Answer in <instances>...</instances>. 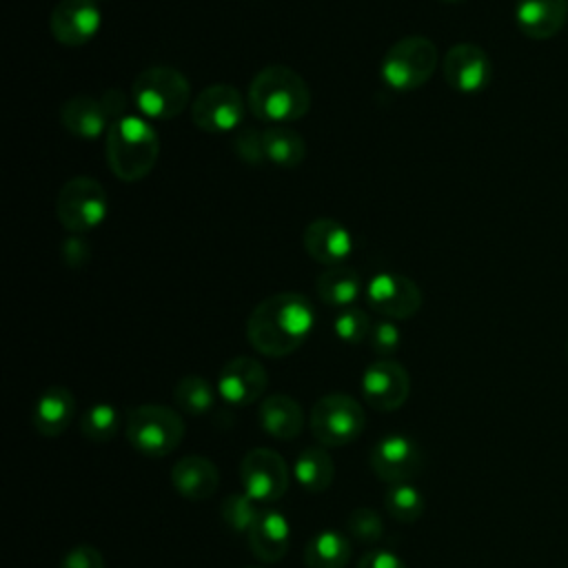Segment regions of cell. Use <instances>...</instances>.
<instances>
[{
    "mask_svg": "<svg viewBox=\"0 0 568 568\" xmlns=\"http://www.w3.org/2000/svg\"><path fill=\"white\" fill-rule=\"evenodd\" d=\"M80 430L87 439L95 442V444H104L111 442L118 430H120V413L113 404H93L91 408L84 410L82 419H80Z\"/></svg>",
    "mask_w": 568,
    "mask_h": 568,
    "instance_id": "30",
    "label": "cell"
},
{
    "mask_svg": "<svg viewBox=\"0 0 568 568\" xmlns=\"http://www.w3.org/2000/svg\"><path fill=\"white\" fill-rule=\"evenodd\" d=\"M515 20L530 40H548L568 20V0H517Z\"/></svg>",
    "mask_w": 568,
    "mask_h": 568,
    "instance_id": "18",
    "label": "cell"
},
{
    "mask_svg": "<svg viewBox=\"0 0 568 568\" xmlns=\"http://www.w3.org/2000/svg\"><path fill=\"white\" fill-rule=\"evenodd\" d=\"M73 413H75L73 393L64 386H49L36 399L31 422L42 437H58L69 428Z\"/></svg>",
    "mask_w": 568,
    "mask_h": 568,
    "instance_id": "22",
    "label": "cell"
},
{
    "mask_svg": "<svg viewBox=\"0 0 568 568\" xmlns=\"http://www.w3.org/2000/svg\"><path fill=\"white\" fill-rule=\"evenodd\" d=\"M126 439L146 457H166L184 437V419L162 404H142L126 413Z\"/></svg>",
    "mask_w": 568,
    "mask_h": 568,
    "instance_id": "5",
    "label": "cell"
},
{
    "mask_svg": "<svg viewBox=\"0 0 568 568\" xmlns=\"http://www.w3.org/2000/svg\"><path fill=\"white\" fill-rule=\"evenodd\" d=\"M566 351H568V344H566Z\"/></svg>",
    "mask_w": 568,
    "mask_h": 568,
    "instance_id": "41",
    "label": "cell"
},
{
    "mask_svg": "<svg viewBox=\"0 0 568 568\" xmlns=\"http://www.w3.org/2000/svg\"><path fill=\"white\" fill-rule=\"evenodd\" d=\"M102 13L95 0H60L49 16L51 36L64 47H82L98 33Z\"/></svg>",
    "mask_w": 568,
    "mask_h": 568,
    "instance_id": "14",
    "label": "cell"
},
{
    "mask_svg": "<svg viewBox=\"0 0 568 568\" xmlns=\"http://www.w3.org/2000/svg\"><path fill=\"white\" fill-rule=\"evenodd\" d=\"M422 466L424 453L419 444L408 435H384L371 448V468L379 479L388 484H402L413 479L422 470Z\"/></svg>",
    "mask_w": 568,
    "mask_h": 568,
    "instance_id": "11",
    "label": "cell"
},
{
    "mask_svg": "<svg viewBox=\"0 0 568 568\" xmlns=\"http://www.w3.org/2000/svg\"><path fill=\"white\" fill-rule=\"evenodd\" d=\"M384 508L395 521L413 524L424 515L426 504L422 493L413 484L402 481V484H390L384 497Z\"/></svg>",
    "mask_w": 568,
    "mask_h": 568,
    "instance_id": "29",
    "label": "cell"
},
{
    "mask_svg": "<svg viewBox=\"0 0 568 568\" xmlns=\"http://www.w3.org/2000/svg\"><path fill=\"white\" fill-rule=\"evenodd\" d=\"M244 568H262V566H244Z\"/></svg>",
    "mask_w": 568,
    "mask_h": 568,
    "instance_id": "40",
    "label": "cell"
},
{
    "mask_svg": "<svg viewBox=\"0 0 568 568\" xmlns=\"http://www.w3.org/2000/svg\"><path fill=\"white\" fill-rule=\"evenodd\" d=\"M104 155L118 180L138 182L153 171L160 155V140L146 120L126 113L111 122Z\"/></svg>",
    "mask_w": 568,
    "mask_h": 568,
    "instance_id": "3",
    "label": "cell"
},
{
    "mask_svg": "<svg viewBox=\"0 0 568 568\" xmlns=\"http://www.w3.org/2000/svg\"><path fill=\"white\" fill-rule=\"evenodd\" d=\"M251 552L266 564L280 561L288 552L291 528L282 513L277 510H260L255 524L248 530Z\"/></svg>",
    "mask_w": 568,
    "mask_h": 568,
    "instance_id": "21",
    "label": "cell"
},
{
    "mask_svg": "<svg viewBox=\"0 0 568 568\" xmlns=\"http://www.w3.org/2000/svg\"><path fill=\"white\" fill-rule=\"evenodd\" d=\"M442 71L448 87H453L459 93L481 91L493 75L488 53L473 42L453 44L444 55Z\"/></svg>",
    "mask_w": 568,
    "mask_h": 568,
    "instance_id": "16",
    "label": "cell"
},
{
    "mask_svg": "<svg viewBox=\"0 0 568 568\" xmlns=\"http://www.w3.org/2000/svg\"><path fill=\"white\" fill-rule=\"evenodd\" d=\"M293 475L297 484L308 493H322L333 484L335 477V464L328 455L326 446H306L293 466Z\"/></svg>",
    "mask_w": 568,
    "mask_h": 568,
    "instance_id": "25",
    "label": "cell"
},
{
    "mask_svg": "<svg viewBox=\"0 0 568 568\" xmlns=\"http://www.w3.org/2000/svg\"><path fill=\"white\" fill-rule=\"evenodd\" d=\"M399 342H402L399 328L390 320H382V322L373 324V328L368 333V344H371L373 353H377L382 359H388L399 348Z\"/></svg>",
    "mask_w": 568,
    "mask_h": 568,
    "instance_id": "34",
    "label": "cell"
},
{
    "mask_svg": "<svg viewBox=\"0 0 568 568\" xmlns=\"http://www.w3.org/2000/svg\"><path fill=\"white\" fill-rule=\"evenodd\" d=\"M410 393V377L395 359H377L362 375V395L375 410H397Z\"/></svg>",
    "mask_w": 568,
    "mask_h": 568,
    "instance_id": "13",
    "label": "cell"
},
{
    "mask_svg": "<svg viewBox=\"0 0 568 568\" xmlns=\"http://www.w3.org/2000/svg\"><path fill=\"white\" fill-rule=\"evenodd\" d=\"M131 95L142 115L151 120H173L186 109L191 100V84L182 71L155 64L138 73Z\"/></svg>",
    "mask_w": 568,
    "mask_h": 568,
    "instance_id": "4",
    "label": "cell"
},
{
    "mask_svg": "<svg viewBox=\"0 0 568 568\" xmlns=\"http://www.w3.org/2000/svg\"><path fill=\"white\" fill-rule=\"evenodd\" d=\"M315 291L326 306L348 308L362 293L359 273L351 266H328L315 282Z\"/></svg>",
    "mask_w": 568,
    "mask_h": 568,
    "instance_id": "24",
    "label": "cell"
},
{
    "mask_svg": "<svg viewBox=\"0 0 568 568\" xmlns=\"http://www.w3.org/2000/svg\"><path fill=\"white\" fill-rule=\"evenodd\" d=\"M351 559V541L337 530H320L304 548L306 568H344Z\"/></svg>",
    "mask_w": 568,
    "mask_h": 568,
    "instance_id": "26",
    "label": "cell"
},
{
    "mask_svg": "<svg viewBox=\"0 0 568 568\" xmlns=\"http://www.w3.org/2000/svg\"><path fill=\"white\" fill-rule=\"evenodd\" d=\"M233 146H235V153L240 160H244L246 164H262L266 160L264 155V140H262V131L257 129H242L235 140H233Z\"/></svg>",
    "mask_w": 568,
    "mask_h": 568,
    "instance_id": "35",
    "label": "cell"
},
{
    "mask_svg": "<svg viewBox=\"0 0 568 568\" xmlns=\"http://www.w3.org/2000/svg\"><path fill=\"white\" fill-rule=\"evenodd\" d=\"M371 320L366 315V311L362 308H355V306H348V308H342L335 320H333V331L335 335L346 342V344H362L364 339H368V333H371Z\"/></svg>",
    "mask_w": 568,
    "mask_h": 568,
    "instance_id": "32",
    "label": "cell"
},
{
    "mask_svg": "<svg viewBox=\"0 0 568 568\" xmlns=\"http://www.w3.org/2000/svg\"><path fill=\"white\" fill-rule=\"evenodd\" d=\"M442 2H448V4H455V2H462V0H442Z\"/></svg>",
    "mask_w": 568,
    "mask_h": 568,
    "instance_id": "39",
    "label": "cell"
},
{
    "mask_svg": "<svg viewBox=\"0 0 568 568\" xmlns=\"http://www.w3.org/2000/svg\"><path fill=\"white\" fill-rule=\"evenodd\" d=\"M60 122L64 131L82 140H95L111 126V115L102 100L91 95H73L62 104Z\"/></svg>",
    "mask_w": 568,
    "mask_h": 568,
    "instance_id": "20",
    "label": "cell"
},
{
    "mask_svg": "<svg viewBox=\"0 0 568 568\" xmlns=\"http://www.w3.org/2000/svg\"><path fill=\"white\" fill-rule=\"evenodd\" d=\"M62 255H64L71 264H78V262H84V260L89 257V246L82 242V237H69V240L64 242Z\"/></svg>",
    "mask_w": 568,
    "mask_h": 568,
    "instance_id": "38",
    "label": "cell"
},
{
    "mask_svg": "<svg viewBox=\"0 0 568 568\" xmlns=\"http://www.w3.org/2000/svg\"><path fill=\"white\" fill-rule=\"evenodd\" d=\"M260 426L275 439H295L304 426L302 406L284 393H273L260 404Z\"/></svg>",
    "mask_w": 568,
    "mask_h": 568,
    "instance_id": "23",
    "label": "cell"
},
{
    "mask_svg": "<svg viewBox=\"0 0 568 568\" xmlns=\"http://www.w3.org/2000/svg\"><path fill=\"white\" fill-rule=\"evenodd\" d=\"M304 251L324 266H339L353 253L351 231L333 217H317L306 224L302 235Z\"/></svg>",
    "mask_w": 568,
    "mask_h": 568,
    "instance_id": "17",
    "label": "cell"
},
{
    "mask_svg": "<svg viewBox=\"0 0 568 568\" xmlns=\"http://www.w3.org/2000/svg\"><path fill=\"white\" fill-rule=\"evenodd\" d=\"M315 308L308 297L286 291L262 300L246 320L251 346L266 357H284L297 351L311 335Z\"/></svg>",
    "mask_w": 568,
    "mask_h": 568,
    "instance_id": "1",
    "label": "cell"
},
{
    "mask_svg": "<svg viewBox=\"0 0 568 568\" xmlns=\"http://www.w3.org/2000/svg\"><path fill=\"white\" fill-rule=\"evenodd\" d=\"M368 306L388 320H408L422 306L419 286L399 273H377L366 284Z\"/></svg>",
    "mask_w": 568,
    "mask_h": 568,
    "instance_id": "12",
    "label": "cell"
},
{
    "mask_svg": "<svg viewBox=\"0 0 568 568\" xmlns=\"http://www.w3.org/2000/svg\"><path fill=\"white\" fill-rule=\"evenodd\" d=\"M109 213V195L104 186L89 175L71 178L55 197V215L71 233L93 231Z\"/></svg>",
    "mask_w": 568,
    "mask_h": 568,
    "instance_id": "7",
    "label": "cell"
},
{
    "mask_svg": "<svg viewBox=\"0 0 568 568\" xmlns=\"http://www.w3.org/2000/svg\"><path fill=\"white\" fill-rule=\"evenodd\" d=\"M439 62L433 40L424 36H406L390 44L382 58L379 75L395 91H413L430 80Z\"/></svg>",
    "mask_w": 568,
    "mask_h": 568,
    "instance_id": "6",
    "label": "cell"
},
{
    "mask_svg": "<svg viewBox=\"0 0 568 568\" xmlns=\"http://www.w3.org/2000/svg\"><path fill=\"white\" fill-rule=\"evenodd\" d=\"M60 568H104V557L95 546L80 544L62 557Z\"/></svg>",
    "mask_w": 568,
    "mask_h": 568,
    "instance_id": "36",
    "label": "cell"
},
{
    "mask_svg": "<svg viewBox=\"0 0 568 568\" xmlns=\"http://www.w3.org/2000/svg\"><path fill=\"white\" fill-rule=\"evenodd\" d=\"M364 424V408L346 393H328L311 410V430L322 446H346L355 442Z\"/></svg>",
    "mask_w": 568,
    "mask_h": 568,
    "instance_id": "8",
    "label": "cell"
},
{
    "mask_svg": "<svg viewBox=\"0 0 568 568\" xmlns=\"http://www.w3.org/2000/svg\"><path fill=\"white\" fill-rule=\"evenodd\" d=\"M268 386L266 368L248 355H237L229 359L217 377V393L231 406L255 404Z\"/></svg>",
    "mask_w": 568,
    "mask_h": 568,
    "instance_id": "15",
    "label": "cell"
},
{
    "mask_svg": "<svg viewBox=\"0 0 568 568\" xmlns=\"http://www.w3.org/2000/svg\"><path fill=\"white\" fill-rule=\"evenodd\" d=\"M244 493L255 501H277L288 490V468L273 448H253L240 464Z\"/></svg>",
    "mask_w": 568,
    "mask_h": 568,
    "instance_id": "10",
    "label": "cell"
},
{
    "mask_svg": "<svg viewBox=\"0 0 568 568\" xmlns=\"http://www.w3.org/2000/svg\"><path fill=\"white\" fill-rule=\"evenodd\" d=\"M173 488L191 501H204L213 497L220 484L217 466L202 455H186L171 468Z\"/></svg>",
    "mask_w": 568,
    "mask_h": 568,
    "instance_id": "19",
    "label": "cell"
},
{
    "mask_svg": "<svg viewBox=\"0 0 568 568\" xmlns=\"http://www.w3.org/2000/svg\"><path fill=\"white\" fill-rule=\"evenodd\" d=\"M173 399L180 410L189 415H204L215 404V390L209 379L200 375H186L175 384Z\"/></svg>",
    "mask_w": 568,
    "mask_h": 568,
    "instance_id": "28",
    "label": "cell"
},
{
    "mask_svg": "<svg viewBox=\"0 0 568 568\" xmlns=\"http://www.w3.org/2000/svg\"><path fill=\"white\" fill-rule=\"evenodd\" d=\"M222 519L224 524L233 530V532H246L251 530V526L255 524L260 508L255 506V499H251L246 493H233L229 497H224L222 501Z\"/></svg>",
    "mask_w": 568,
    "mask_h": 568,
    "instance_id": "31",
    "label": "cell"
},
{
    "mask_svg": "<svg viewBox=\"0 0 568 568\" xmlns=\"http://www.w3.org/2000/svg\"><path fill=\"white\" fill-rule=\"evenodd\" d=\"M346 528L362 544H375L384 535L382 517L373 508H355L346 519Z\"/></svg>",
    "mask_w": 568,
    "mask_h": 568,
    "instance_id": "33",
    "label": "cell"
},
{
    "mask_svg": "<svg viewBox=\"0 0 568 568\" xmlns=\"http://www.w3.org/2000/svg\"><path fill=\"white\" fill-rule=\"evenodd\" d=\"M246 113L242 93L231 84H209L202 89L191 106V120L204 133L235 131Z\"/></svg>",
    "mask_w": 568,
    "mask_h": 568,
    "instance_id": "9",
    "label": "cell"
},
{
    "mask_svg": "<svg viewBox=\"0 0 568 568\" xmlns=\"http://www.w3.org/2000/svg\"><path fill=\"white\" fill-rule=\"evenodd\" d=\"M357 568H408L395 552L386 548H375L368 550L359 561Z\"/></svg>",
    "mask_w": 568,
    "mask_h": 568,
    "instance_id": "37",
    "label": "cell"
},
{
    "mask_svg": "<svg viewBox=\"0 0 568 568\" xmlns=\"http://www.w3.org/2000/svg\"><path fill=\"white\" fill-rule=\"evenodd\" d=\"M248 109L255 118L275 124L302 120L311 109L308 84L291 67L268 64L251 80Z\"/></svg>",
    "mask_w": 568,
    "mask_h": 568,
    "instance_id": "2",
    "label": "cell"
},
{
    "mask_svg": "<svg viewBox=\"0 0 568 568\" xmlns=\"http://www.w3.org/2000/svg\"><path fill=\"white\" fill-rule=\"evenodd\" d=\"M266 162L280 169H295L306 155L304 138L288 126H271L262 131Z\"/></svg>",
    "mask_w": 568,
    "mask_h": 568,
    "instance_id": "27",
    "label": "cell"
}]
</instances>
